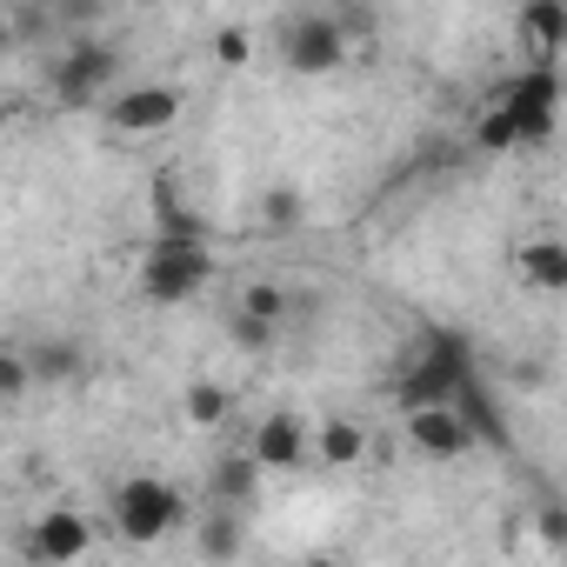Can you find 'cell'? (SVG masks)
<instances>
[{"mask_svg": "<svg viewBox=\"0 0 567 567\" xmlns=\"http://www.w3.org/2000/svg\"><path fill=\"white\" fill-rule=\"evenodd\" d=\"M280 61L295 74H334L348 61V34L334 28V14H301L280 28Z\"/></svg>", "mask_w": 567, "mask_h": 567, "instance_id": "52a82bcc", "label": "cell"}, {"mask_svg": "<svg viewBox=\"0 0 567 567\" xmlns=\"http://www.w3.org/2000/svg\"><path fill=\"white\" fill-rule=\"evenodd\" d=\"M254 494H260V461H254L247 447L220 454V461H214V501H220V507H254Z\"/></svg>", "mask_w": 567, "mask_h": 567, "instance_id": "7c38bea8", "label": "cell"}, {"mask_svg": "<svg viewBox=\"0 0 567 567\" xmlns=\"http://www.w3.org/2000/svg\"><path fill=\"white\" fill-rule=\"evenodd\" d=\"M501 107H507L520 147H547V141H554V114H560V74H554V61L514 74V87L501 94Z\"/></svg>", "mask_w": 567, "mask_h": 567, "instance_id": "277c9868", "label": "cell"}, {"mask_svg": "<svg viewBox=\"0 0 567 567\" xmlns=\"http://www.w3.org/2000/svg\"><path fill=\"white\" fill-rule=\"evenodd\" d=\"M520 34L540 61H554V48L567 41V0H527L520 8Z\"/></svg>", "mask_w": 567, "mask_h": 567, "instance_id": "4fadbf2b", "label": "cell"}, {"mask_svg": "<svg viewBox=\"0 0 567 567\" xmlns=\"http://www.w3.org/2000/svg\"><path fill=\"white\" fill-rule=\"evenodd\" d=\"M474 147H481V154H514V147H520V134H514V121H507V107H501V101L481 114V127H474Z\"/></svg>", "mask_w": 567, "mask_h": 567, "instance_id": "ac0fdd59", "label": "cell"}, {"mask_svg": "<svg viewBox=\"0 0 567 567\" xmlns=\"http://www.w3.org/2000/svg\"><path fill=\"white\" fill-rule=\"evenodd\" d=\"M134 288L147 308H181L194 295L214 288V254L200 234H154L141 247V267H134Z\"/></svg>", "mask_w": 567, "mask_h": 567, "instance_id": "6da1fadb", "label": "cell"}, {"mask_svg": "<svg viewBox=\"0 0 567 567\" xmlns=\"http://www.w3.org/2000/svg\"><path fill=\"white\" fill-rule=\"evenodd\" d=\"M181 414H187V427H220V421L234 414V394H227L220 381H187Z\"/></svg>", "mask_w": 567, "mask_h": 567, "instance_id": "9a60e30c", "label": "cell"}, {"mask_svg": "<svg viewBox=\"0 0 567 567\" xmlns=\"http://www.w3.org/2000/svg\"><path fill=\"white\" fill-rule=\"evenodd\" d=\"M514 274H520V288H534V295H560L567 288V247L554 234H540V240L514 247Z\"/></svg>", "mask_w": 567, "mask_h": 567, "instance_id": "30bf717a", "label": "cell"}, {"mask_svg": "<svg viewBox=\"0 0 567 567\" xmlns=\"http://www.w3.org/2000/svg\"><path fill=\"white\" fill-rule=\"evenodd\" d=\"M107 21V0H54V28L61 34H94Z\"/></svg>", "mask_w": 567, "mask_h": 567, "instance_id": "d6986e66", "label": "cell"}, {"mask_svg": "<svg viewBox=\"0 0 567 567\" xmlns=\"http://www.w3.org/2000/svg\"><path fill=\"white\" fill-rule=\"evenodd\" d=\"M301 214H308L301 187H267V194H260V220H267V227H301Z\"/></svg>", "mask_w": 567, "mask_h": 567, "instance_id": "ffe728a7", "label": "cell"}, {"mask_svg": "<svg viewBox=\"0 0 567 567\" xmlns=\"http://www.w3.org/2000/svg\"><path fill=\"white\" fill-rule=\"evenodd\" d=\"M247 454L260 461V474H301V467L315 461V427H308V414H295V408L260 414Z\"/></svg>", "mask_w": 567, "mask_h": 567, "instance_id": "8992f818", "label": "cell"}, {"mask_svg": "<svg viewBox=\"0 0 567 567\" xmlns=\"http://www.w3.org/2000/svg\"><path fill=\"white\" fill-rule=\"evenodd\" d=\"M28 368H34V381H74V374H81V348L61 341V334H54V341H34V348H28Z\"/></svg>", "mask_w": 567, "mask_h": 567, "instance_id": "2e32d148", "label": "cell"}, {"mask_svg": "<svg viewBox=\"0 0 567 567\" xmlns=\"http://www.w3.org/2000/svg\"><path fill=\"white\" fill-rule=\"evenodd\" d=\"M214 61H220V68H247V61H254V34H247V28H220V34H214Z\"/></svg>", "mask_w": 567, "mask_h": 567, "instance_id": "7402d4cb", "label": "cell"}, {"mask_svg": "<svg viewBox=\"0 0 567 567\" xmlns=\"http://www.w3.org/2000/svg\"><path fill=\"white\" fill-rule=\"evenodd\" d=\"M408 414V447L427 454V461H467L481 447V434L467 427V414L454 401H421V408H401Z\"/></svg>", "mask_w": 567, "mask_h": 567, "instance_id": "5b68a950", "label": "cell"}, {"mask_svg": "<svg viewBox=\"0 0 567 567\" xmlns=\"http://www.w3.org/2000/svg\"><path fill=\"white\" fill-rule=\"evenodd\" d=\"M334 8H368V0H334Z\"/></svg>", "mask_w": 567, "mask_h": 567, "instance_id": "d4e9b609", "label": "cell"}, {"mask_svg": "<svg viewBox=\"0 0 567 567\" xmlns=\"http://www.w3.org/2000/svg\"><path fill=\"white\" fill-rule=\"evenodd\" d=\"M234 315H247V321H267V328H280V321H288V295H280L274 280H247V288H240V308H234Z\"/></svg>", "mask_w": 567, "mask_h": 567, "instance_id": "e0dca14e", "label": "cell"}, {"mask_svg": "<svg viewBox=\"0 0 567 567\" xmlns=\"http://www.w3.org/2000/svg\"><path fill=\"white\" fill-rule=\"evenodd\" d=\"M87 547H94V520H87V514H74V507L41 514V520H34V534H28V554H34V560H54V567H61V560H81Z\"/></svg>", "mask_w": 567, "mask_h": 567, "instance_id": "9c48e42d", "label": "cell"}, {"mask_svg": "<svg viewBox=\"0 0 567 567\" xmlns=\"http://www.w3.org/2000/svg\"><path fill=\"white\" fill-rule=\"evenodd\" d=\"M181 520H187V501H181L174 481H161V474H134V481H121V494H114V527H121L127 540L154 547V540H167Z\"/></svg>", "mask_w": 567, "mask_h": 567, "instance_id": "3957f363", "label": "cell"}, {"mask_svg": "<svg viewBox=\"0 0 567 567\" xmlns=\"http://www.w3.org/2000/svg\"><path fill=\"white\" fill-rule=\"evenodd\" d=\"M0 134H8V101H0Z\"/></svg>", "mask_w": 567, "mask_h": 567, "instance_id": "484cf974", "label": "cell"}, {"mask_svg": "<svg viewBox=\"0 0 567 567\" xmlns=\"http://www.w3.org/2000/svg\"><path fill=\"white\" fill-rule=\"evenodd\" d=\"M234 341H240V348H267V341H274V328H267V321H247V315H234Z\"/></svg>", "mask_w": 567, "mask_h": 567, "instance_id": "603a6c76", "label": "cell"}, {"mask_svg": "<svg viewBox=\"0 0 567 567\" xmlns=\"http://www.w3.org/2000/svg\"><path fill=\"white\" fill-rule=\"evenodd\" d=\"M240 520H247L240 507H227V514H207V520H200V534H194V547H200L207 560H234V554L247 547V527H240Z\"/></svg>", "mask_w": 567, "mask_h": 567, "instance_id": "5bb4252c", "label": "cell"}, {"mask_svg": "<svg viewBox=\"0 0 567 567\" xmlns=\"http://www.w3.org/2000/svg\"><path fill=\"white\" fill-rule=\"evenodd\" d=\"M14 48V28H8V14H0V54H8Z\"/></svg>", "mask_w": 567, "mask_h": 567, "instance_id": "cb8c5ba5", "label": "cell"}, {"mask_svg": "<svg viewBox=\"0 0 567 567\" xmlns=\"http://www.w3.org/2000/svg\"><path fill=\"white\" fill-rule=\"evenodd\" d=\"M34 388V368H28V348H8L0 341V401H21Z\"/></svg>", "mask_w": 567, "mask_h": 567, "instance_id": "44dd1931", "label": "cell"}, {"mask_svg": "<svg viewBox=\"0 0 567 567\" xmlns=\"http://www.w3.org/2000/svg\"><path fill=\"white\" fill-rule=\"evenodd\" d=\"M174 121H181V94L167 81H141V87L107 94V127L114 134H167Z\"/></svg>", "mask_w": 567, "mask_h": 567, "instance_id": "ba28073f", "label": "cell"}, {"mask_svg": "<svg viewBox=\"0 0 567 567\" xmlns=\"http://www.w3.org/2000/svg\"><path fill=\"white\" fill-rule=\"evenodd\" d=\"M315 461H321V467H361V461H368V427L348 421V414L321 421V427H315Z\"/></svg>", "mask_w": 567, "mask_h": 567, "instance_id": "8fae6325", "label": "cell"}, {"mask_svg": "<svg viewBox=\"0 0 567 567\" xmlns=\"http://www.w3.org/2000/svg\"><path fill=\"white\" fill-rule=\"evenodd\" d=\"M114 87H121V48H114L101 28H94V34H74V41L54 54V68H48V94H54V107H68V114L107 101Z\"/></svg>", "mask_w": 567, "mask_h": 567, "instance_id": "7a4b0ae2", "label": "cell"}]
</instances>
